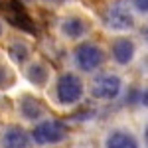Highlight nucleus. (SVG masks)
Segmentation results:
<instances>
[{"label":"nucleus","instance_id":"obj_1","mask_svg":"<svg viewBox=\"0 0 148 148\" xmlns=\"http://www.w3.org/2000/svg\"><path fill=\"white\" fill-rule=\"evenodd\" d=\"M65 136H67V128H65L63 123H59V121H42L32 130L34 142L42 144V146L57 144V142L65 140Z\"/></svg>","mask_w":148,"mask_h":148},{"label":"nucleus","instance_id":"obj_2","mask_svg":"<svg viewBox=\"0 0 148 148\" xmlns=\"http://www.w3.org/2000/svg\"><path fill=\"white\" fill-rule=\"evenodd\" d=\"M56 93H57V101L61 105H73L83 95V81L75 73H63L57 79Z\"/></svg>","mask_w":148,"mask_h":148},{"label":"nucleus","instance_id":"obj_3","mask_svg":"<svg viewBox=\"0 0 148 148\" xmlns=\"http://www.w3.org/2000/svg\"><path fill=\"white\" fill-rule=\"evenodd\" d=\"M107 26L116 32H126L134 26V14L128 2H114L107 10Z\"/></svg>","mask_w":148,"mask_h":148},{"label":"nucleus","instance_id":"obj_4","mask_svg":"<svg viewBox=\"0 0 148 148\" xmlns=\"http://www.w3.org/2000/svg\"><path fill=\"white\" fill-rule=\"evenodd\" d=\"M121 89H123L121 77L114 75V73H105V75H99L97 79L93 81L91 95L95 97V99L111 101V99H116V97H119Z\"/></svg>","mask_w":148,"mask_h":148},{"label":"nucleus","instance_id":"obj_5","mask_svg":"<svg viewBox=\"0 0 148 148\" xmlns=\"http://www.w3.org/2000/svg\"><path fill=\"white\" fill-rule=\"evenodd\" d=\"M73 59H75V65L81 69V71H95L103 63L105 59V53L99 46L95 44H81L77 46L75 53H73Z\"/></svg>","mask_w":148,"mask_h":148},{"label":"nucleus","instance_id":"obj_6","mask_svg":"<svg viewBox=\"0 0 148 148\" xmlns=\"http://www.w3.org/2000/svg\"><path fill=\"white\" fill-rule=\"evenodd\" d=\"M28 134L20 126H8L0 136V148H28Z\"/></svg>","mask_w":148,"mask_h":148},{"label":"nucleus","instance_id":"obj_7","mask_svg":"<svg viewBox=\"0 0 148 148\" xmlns=\"http://www.w3.org/2000/svg\"><path fill=\"white\" fill-rule=\"evenodd\" d=\"M134 57V42L128 38H119L113 44V59L119 65H128Z\"/></svg>","mask_w":148,"mask_h":148},{"label":"nucleus","instance_id":"obj_8","mask_svg":"<svg viewBox=\"0 0 148 148\" xmlns=\"http://www.w3.org/2000/svg\"><path fill=\"white\" fill-rule=\"evenodd\" d=\"M61 32H63V36H67L71 40H79L87 32V24L77 16H69L61 22Z\"/></svg>","mask_w":148,"mask_h":148},{"label":"nucleus","instance_id":"obj_9","mask_svg":"<svg viewBox=\"0 0 148 148\" xmlns=\"http://www.w3.org/2000/svg\"><path fill=\"white\" fill-rule=\"evenodd\" d=\"M107 148H138V144L132 134L125 130H113L107 136Z\"/></svg>","mask_w":148,"mask_h":148},{"label":"nucleus","instance_id":"obj_10","mask_svg":"<svg viewBox=\"0 0 148 148\" xmlns=\"http://www.w3.org/2000/svg\"><path fill=\"white\" fill-rule=\"evenodd\" d=\"M20 113L28 119V121H38L42 114H44V107L40 105L38 99L34 97H24L20 103Z\"/></svg>","mask_w":148,"mask_h":148},{"label":"nucleus","instance_id":"obj_11","mask_svg":"<svg viewBox=\"0 0 148 148\" xmlns=\"http://www.w3.org/2000/svg\"><path fill=\"white\" fill-rule=\"evenodd\" d=\"M47 77H49V71L44 63H40V61H34L30 67H28V79L32 81L34 85L38 87H42V85H46Z\"/></svg>","mask_w":148,"mask_h":148},{"label":"nucleus","instance_id":"obj_12","mask_svg":"<svg viewBox=\"0 0 148 148\" xmlns=\"http://www.w3.org/2000/svg\"><path fill=\"white\" fill-rule=\"evenodd\" d=\"M8 56H10V59L14 63L22 65V63L28 61V57H30V49H28V46H26L24 42L16 40V42H12L10 47H8Z\"/></svg>","mask_w":148,"mask_h":148},{"label":"nucleus","instance_id":"obj_13","mask_svg":"<svg viewBox=\"0 0 148 148\" xmlns=\"http://www.w3.org/2000/svg\"><path fill=\"white\" fill-rule=\"evenodd\" d=\"M12 83V77H10V71L6 67H0V89H4V87H8Z\"/></svg>","mask_w":148,"mask_h":148},{"label":"nucleus","instance_id":"obj_14","mask_svg":"<svg viewBox=\"0 0 148 148\" xmlns=\"http://www.w3.org/2000/svg\"><path fill=\"white\" fill-rule=\"evenodd\" d=\"M132 8H136V12L140 14H146L148 12V0H130Z\"/></svg>","mask_w":148,"mask_h":148},{"label":"nucleus","instance_id":"obj_15","mask_svg":"<svg viewBox=\"0 0 148 148\" xmlns=\"http://www.w3.org/2000/svg\"><path fill=\"white\" fill-rule=\"evenodd\" d=\"M4 34V22H2V20H0V36Z\"/></svg>","mask_w":148,"mask_h":148}]
</instances>
